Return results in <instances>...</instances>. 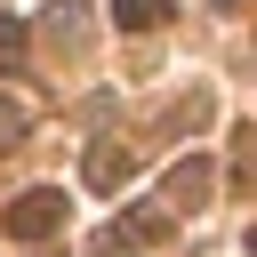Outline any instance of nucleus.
<instances>
[{
	"mask_svg": "<svg viewBox=\"0 0 257 257\" xmlns=\"http://www.w3.org/2000/svg\"><path fill=\"white\" fill-rule=\"evenodd\" d=\"M8 241H48L56 225H64V193H48V185H32L24 201H8Z\"/></svg>",
	"mask_w": 257,
	"mask_h": 257,
	"instance_id": "nucleus-1",
	"label": "nucleus"
},
{
	"mask_svg": "<svg viewBox=\"0 0 257 257\" xmlns=\"http://www.w3.org/2000/svg\"><path fill=\"white\" fill-rule=\"evenodd\" d=\"M209 201H217V161L209 153H185L169 169V209H209Z\"/></svg>",
	"mask_w": 257,
	"mask_h": 257,
	"instance_id": "nucleus-2",
	"label": "nucleus"
},
{
	"mask_svg": "<svg viewBox=\"0 0 257 257\" xmlns=\"http://www.w3.org/2000/svg\"><path fill=\"white\" fill-rule=\"evenodd\" d=\"M112 24L120 32H153V24H169V0H112Z\"/></svg>",
	"mask_w": 257,
	"mask_h": 257,
	"instance_id": "nucleus-3",
	"label": "nucleus"
},
{
	"mask_svg": "<svg viewBox=\"0 0 257 257\" xmlns=\"http://www.w3.org/2000/svg\"><path fill=\"white\" fill-rule=\"evenodd\" d=\"M120 177H128V153L120 145H96L88 153V185H120Z\"/></svg>",
	"mask_w": 257,
	"mask_h": 257,
	"instance_id": "nucleus-4",
	"label": "nucleus"
},
{
	"mask_svg": "<svg viewBox=\"0 0 257 257\" xmlns=\"http://www.w3.org/2000/svg\"><path fill=\"white\" fill-rule=\"evenodd\" d=\"M128 241H169V209H128Z\"/></svg>",
	"mask_w": 257,
	"mask_h": 257,
	"instance_id": "nucleus-5",
	"label": "nucleus"
},
{
	"mask_svg": "<svg viewBox=\"0 0 257 257\" xmlns=\"http://www.w3.org/2000/svg\"><path fill=\"white\" fill-rule=\"evenodd\" d=\"M16 64H24V24L0 16V72H16Z\"/></svg>",
	"mask_w": 257,
	"mask_h": 257,
	"instance_id": "nucleus-6",
	"label": "nucleus"
},
{
	"mask_svg": "<svg viewBox=\"0 0 257 257\" xmlns=\"http://www.w3.org/2000/svg\"><path fill=\"white\" fill-rule=\"evenodd\" d=\"M88 257H137V241L112 225V233H96V241H88Z\"/></svg>",
	"mask_w": 257,
	"mask_h": 257,
	"instance_id": "nucleus-7",
	"label": "nucleus"
},
{
	"mask_svg": "<svg viewBox=\"0 0 257 257\" xmlns=\"http://www.w3.org/2000/svg\"><path fill=\"white\" fill-rule=\"evenodd\" d=\"M16 137H24V104H16V96H0V145H16Z\"/></svg>",
	"mask_w": 257,
	"mask_h": 257,
	"instance_id": "nucleus-8",
	"label": "nucleus"
},
{
	"mask_svg": "<svg viewBox=\"0 0 257 257\" xmlns=\"http://www.w3.org/2000/svg\"><path fill=\"white\" fill-rule=\"evenodd\" d=\"M249 257H257V225H249Z\"/></svg>",
	"mask_w": 257,
	"mask_h": 257,
	"instance_id": "nucleus-9",
	"label": "nucleus"
}]
</instances>
